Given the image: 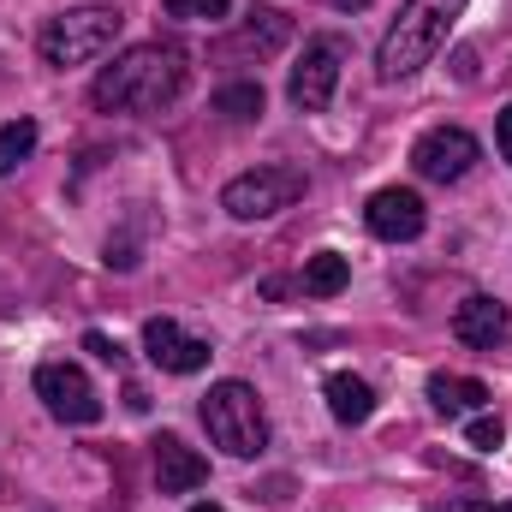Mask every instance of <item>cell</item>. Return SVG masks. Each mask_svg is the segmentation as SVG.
I'll use <instances>...</instances> for the list:
<instances>
[{"label": "cell", "instance_id": "obj_1", "mask_svg": "<svg viewBox=\"0 0 512 512\" xmlns=\"http://www.w3.org/2000/svg\"><path fill=\"white\" fill-rule=\"evenodd\" d=\"M179 90H185V54L167 42H137L126 54H114V66L96 72L90 102L102 114H155L179 102Z\"/></svg>", "mask_w": 512, "mask_h": 512}, {"label": "cell", "instance_id": "obj_2", "mask_svg": "<svg viewBox=\"0 0 512 512\" xmlns=\"http://www.w3.org/2000/svg\"><path fill=\"white\" fill-rule=\"evenodd\" d=\"M465 18V0H405L399 18L387 24L382 48H376V78L382 84H405L417 78L453 36V24Z\"/></svg>", "mask_w": 512, "mask_h": 512}, {"label": "cell", "instance_id": "obj_3", "mask_svg": "<svg viewBox=\"0 0 512 512\" xmlns=\"http://www.w3.org/2000/svg\"><path fill=\"white\" fill-rule=\"evenodd\" d=\"M120 30H126V12L120 6H72V12H60V18L42 24L36 48H42V60L54 72H72V66L102 60L120 42Z\"/></svg>", "mask_w": 512, "mask_h": 512}, {"label": "cell", "instance_id": "obj_4", "mask_svg": "<svg viewBox=\"0 0 512 512\" xmlns=\"http://www.w3.org/2000/svg\"><path fill=\"white\" fill-rule=\"evenodd\" d=\"M203 429L227 459H256L268 447V417H262V393L251 382H215L203 393Z\"/></svg>", "mask_w": 512, "mask_h": 512}, {"label": "cell", "instance_id": "obj_5", "mask_svg": "<svg viewBox=\"0 0 512 512\" xmlns=\"http://www.w3.org/2000/svg\"><path fill=\"white\" fill-rule=\"evenodd\" d=\"M304 191H310L304 167H256V173L227 179V191H221V209H227L233 221H268V215L292 209Z\"/></svg>", "mask_w": 512, "mask_h": 512}, {"label": "cell", "instance_id": "obj_6", "mask_svg": "<svg viewBox=\"0 0 512 512\" xmlns=\"http://www.w3.org/2000/svg\"><path fill=\"white\" fill-rule=\"evenodd\" d=\"M340 60H346V42L340 36H310L292 78H286V102L298 114H322L334 102V84H340Z\"/></svg>", "mask_w": 512, "mask_h": 512}, {"label": "cell", "instance_id": "obj_7", "mask_svg": "<svg viewBox=\"0 0 512 512\" xmlns=\"http://www.w3.org/2000/svg\"><path fill=\"white\" fill-rule=\"evenodd\" d=\"M36 399L48 405V417H54V423H72V429L102 423V393H96V382H90L78 364H66V358L36 370Z\"/></svg>", "mask_w": 512, "mask_h": 512}, {"label": "cell", "instance_id": "obj_8", "mask_svg": "<svg viewBox=\"0 0 512 512\" xmlns=\"http://www.w3.org/2000/svg\"><path fill=\"white\" fill-rule=\"evenodd\" d=\"M477 137L465 126H435V131H423L417 143H411V167L429 179V185H453V179H465L471 167H477Z\"/></svg>", "mask_w": 512, "mask_h": 512}, {"label": "cell", "instance_id": "obj_9", "mask_svg": "<svg viewBox=\"0 0 512 512\" xmlns=\"http://www.w3.org/2000/svg\"><path fill=\"white\" fill-rule=\"evenodd\" d=\"M143 352H149V364L167 370V376H197V370L215 358L209 340H191L173 316H149V322H143Z\"/></svg>", "mask_w": 512, "mask_h": 512}, {"label": "cell", "instance_id": "obj_10", "mask_svg": "<svg viewBox=\"0 0 512 512\" xmlns=\"http://www.w3.org/2000/svg\"><path fill=\"white\" fill-rule=\"evenodd\" d=\"M364 221H370V233L387 239V245H411L417 233H423V197L411 191V185H387L370 197V209H364Z\"/></svg>", "mask_w": 512, "mask_h": 512}, {"label": "cell", "instance_id": "obj_11", "mask_svg": "<svg viewBox=\"0 0 512 512\" xmlns=\"http://www.w3.org/2000/svg\"><path fill=\"white\" fill-rule=\"evenodd\" d=\"M507 334H512L507 304H501V298H489V292H471V298L453 310V340H459V346H471V352H495Z\"/></svg>", "mask_w": 512, "mask_h": 512}, {"label": "cell", "instance_id": "obj_12", "mask_svg": "<svg viewBox=\"0 0 512 512\" xmlns=\"http://www.w3.org/2000/svg\"><path fill=\"white\" fill-rule=\"evenodd\" d=\"M155 483H161V495H191L209 483V459L191 453L179 435H161L155 441Z\"/></svg>", "mask_w": 512, "mask_h": 512}, {"label": "cell", "instance_id": "obj_13", "mask_svg": "<svg viewBox=\"0 0 512 512\" xmlns=\"http://www.w3.org/2000/svg\"><path fill=\"white\" fill-rule=\"evenodd\" d=\"M286 36H292V18H286V12H274V6H256L251 18H245V24H239V36H233V42H227V54H233V60H268V54H280V48H286Z\"/></svg>", "mask_w": 512, "mask_h": 512}, {"label": "cell", "instance_id": "obj_14", "mask_svg": "<svg viewBox=\"0 0 512 512\" xmlns=\"http://www.w3.org/2000/svg\"><path fill=\"white\" fill-rule=\"evenodd\" d=\"M328 411H334V423H346V429H358V423H370L376 417V387L364 382V376H352V370H334L328 382Z\"/></svg>", "mask_w": 512, "mask_h": 512}, {"label": "cell", "instance_id": "obj_15", "mask_svg": "<svg viewBox=\"0 0 512 512\" xmlns=\"http://www.w3.org/2000/svg\"><path fill=\"white\" fill-rule=\"evenodd\" d=\"M429 405H435L441 417H471V411L489 405V387L477 382V376H447V370H435V376H429Z\"/></svg>", "mask_w": 512, "mask_h": 512}, {"label": "cell", "instance_id": "obj_16", "mask_svg": "<svg viewBox=\"0 0 512 512\" xmlns=\"http://www.w3.org/2000/svg\"><path fill=\"white\" fill-rule=\"evenodd\" d=\"M298 286H304L310 298H340V292L352 286V262H346L340 251H316L310 262H304Z\"/></svg>", "mask_w": 512, "mask_h": 512}, {"label": "cell", "instance_id": "obj_17", "mask_svg": "<svg viewBox=\"0 0 512 512\" xmlns=\"http://www.w3.org/2000/svg\"><path fill=\"white\" fill-rule=\"evenodd\" d=\"M36 137H42L36 120H6V126H0V179H12V173L36 155Z\"/></svg>", "mask_w": 512, "mask_h": 512}, {"label": "cell", "instance_id": "obj_18", "mask_svg": "<svg viewBox=\"0 0 512 512\" xmlns=\"http://www.w3.org/2000/svg\"><path fill=\"white\" fill-rule=\"evenodd\" d=\"M215 114H221V120H239V126L256 120V114H262V84H256V78L221 84V90H215Z\"/></svg>", "mask_w": 512, "mask_h": 512}, {"label": "cell", "instance_id": "obj_19", "mask_svg": "<svg viewBox=\"0 0 512 512\" xmlns=\"http://www.w3.org/2000/svg\"><path fill=\"white\" fill-rule=\"evenodd\" d=\"M161 6L179 24H227L233 18V0H161Z\"/></svg>", "mask_w": 512, "mask_h": 512}, {"label": "cell", "instance_id": "obj_20", "mask_svg": "<svg viewBox=\"0 0 512 512\" xmlns=\"http://www.w3.org/2000/svg\"><path fill=\"white\" fill-rule=\"evenodd\" d=\"M465 441H471V447H477V453H495V447H501V441H507V423H501V417H489V411H483V417H471V429H465Z\"/></svg>", "mask_w": 512, "mask_h": 512}, {"label": "cell", "instance_id": "obj_21", "mask_svg": "<svg viewBox=\"0 0 512 512\" xmlns=\"http://www.w3.org/2000/svg\"><path fill=\"white\" fill-rule=\"evenodd\" d=\"M84 352H96V358H102V364H114V370L126 364V346H120V340H108L102 328H90V334H84Z\"/></svg>", "mask_w": 512, "mask_h": 512}, {"label": "cell", "instance_id": "obj_22", "mask_svg": "<svg viewBox=\"0 0 512 512\" xmlns=\"http://www.w3.org/2000/svg\"><path fill=\"white\" fill-rule=\"evenodd\" d=\"M495 149H501V161L512 167V108H501V120H495Z\"/></svg>", "mask_w": 512, "mask_h": 512}, {"label": "cell", "instance_id": "obj_23", "mask_svg": "<svg viewBox=\"0 0 512 512\" xmlns=\"http://www.w3.org/2000/svg\"><path fill=\"white\" fill-rule=\"evenodd\" d=\"M328 6H334V12H364L370 0H328Z\"/></svg>", "mask_w": 512, "mask_h": 512}, {"label": "cell", "instance_id": "obj_24", "mask_svg": "<svg viewBox=\"0 0 512 512\" xmlns=\"http://www.w3.org/2000/svg\"><path fill=\"white\" fill-rule=\"evenodd\" d=\"M185 512H227V507H215V501H197V507H185Z\"/></svg>", "mask_w": 512, "mask_h": 512}, {"label": "cell", "instance_id": "obj_25", "mask_svg": "<svg viewBox=\"0 0 512 512\" xmlns=\"http://www.w3.org/2000/svg\"><path fill=\"white\" fill-rule=\"evenodd\" d=\"M483 512H512V507H483Z\"/></svg>", "mask_w": 512, "mask_h": 512}]
</instances>
